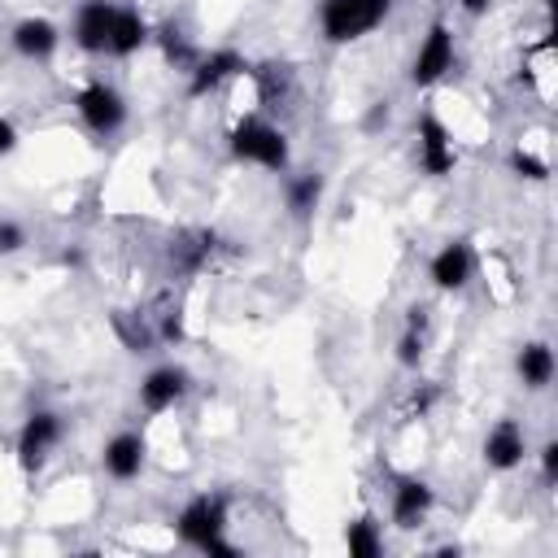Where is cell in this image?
<instances>
[{
  "label": "cell",
  "instance_id": "1",
  "mask_svg": "<svg viewBox=\"0 0 558 558\" xmlns=\"http://www.w3.org/2000/svg\"><path fill=\"white\" fill-rule=\"evenodd\" d=\"M174 532H179L183 545H192L201 554H222V558L235 554V545L227 541V501L222 497H209V493L192 497L174 514Z\"/></svg>",
  "mask_w": 558,
  "mask_h": 558
},
{
  "label": "cell",
  "instance_id": "2",
  "mask_svg": "<svg viewBox=\"0 0 558 558\" xmlns=\"http://www.w3.org/2000/svg\"><path fill=\"white\" fill-rule=\"evenodd\" d=\"M388 13H392V0H323L318 26H323L327 44H353V39L371 35L375 26H384Z\"/></svg>",
  "mask_w": 558,
  "mask_h": 558
},
{
  "label": "cell",
  "instance_id": "3",
  "mask_svg": "<svg viewBox=\"0 0 558 558\" xmlns=\"http://www.w3.org/2000/svg\"><path fill=\"white\" fill-rule=\"evenodd\" d=\"M231 157L262 170H288V140L266 118H240L231 126Z\"/></svg>",
  "mask_w": 558,
  "mask_h": 558
},
{
  "label": "cell",
  "instance_id": "4",
  "mask_svg": "<svg viewBox=\"0 0 558 558\" xmlns=\"http://www.w3.org/2000/svg\"><path fill=\"white\" fill-rule=\"evenodd\" d=\"M453 61H458L453 31L445 22H432L427 35H423V44H418V52H414V61H410V83L414 87H436L453 70Z\"/></svg>",
  "mask_w": 558,
  "mask_h": 558
},
{
  "label": "cell",
  "instance_id": "5",
  "mask_svg": "<svg viewBox=\"0 0 558 558\" xmlns=\"http://www.w3.org/2000/svg\"><path fill=\"white\" fill-rule=\"evenodd\" d=\"M74 109H78V118H83V126L92 131V135H113V131H122V122H126V100H122V92L118 87H109V83H87L78 96H74Z\"/></svg>",
  "mask_w": 558,
  "mask_h": 558
},
{
  "label": "cell",
  "instance_id": "6",
  "mask_svg": "<svg viewBox=\"0 0 558 558\" xmlns=\"http://www.w3.org/2000/svg\"><path fill=\"white\" fill-rule=\"evenodd\" d=\"M61 436H65L61 414L57 410H35L22 423V432H17V462H22V471H39L52 458V449L61 445Z\"/></svg>",
  "mask_w": 558,
  "mask_h": 558
},
{
  "label": "cell",
  "instance_id": "7",
  "mask_svg": "<svg viewBox=\"0 0 558 558\" xmlns=\"http://www.w3.org/2000/svg\"><path fill=\"white\" fill-rule=\"evenodd\" d=\"M418 166L432 179H440V174H449L458 166L453 135H449V126L436 113H418Z\"/></svg>",
  "mask_w": 558,
  "mask_h": 558
},
{
  "label": "cell",
  "instance_id": "8",
  "mask_svg": "<svg viewBox=\"0 0 558 558\" xmlns=\"http://www.w3.org/2000/svg\"><path fill=\"white\" fill-rule=\"evenodd\" d=\"M427 275H432V283H436L440 292H462V288L471 283V275H475V248H471L466 240L440 244V248L432 253V262H427Z\"/></svg>",
  "mask_w": 558,
  "mask_h": 558
},
{
  "label": "cell",
  "instance_id": "9",
  "mask_svg": "<svg viewBox=\"0 0 558 558\" xmlns=\"http://www.w3.org/2000/svg\"><path fill=\"white\" fill-rule=\"evenodd\" d=\"M113 17H118V4L113 0H83L74 9V44L83 52H109Z\"/></svg>",
  "mask_w": 558,
  "mask_h": 558
},
{
  "label": "cell",
  "instance_id": "10",
  "mask_svg": "<svg viewBox=\"0 0 558 558\" xmlns=\"http://www.w3.org/2000/svg\"><path fill=\"white\" fill-rule=\"evenodd\" d=\"M244 70H248V61H244L235 48H214L209 57H196V65L187 70V74H192L187 96H209V92H218L222 83L240 78Z\"/></svg>",
  "mask_w": 558,
  "mask_h": 558
},
{
  "label": "cell",
  "instance_id": "11",
  "mask_svg": "<svg viewBox=\"0 0 558 558\" xmlns=\"http://www.w3.org/2000/svg\"><path fill=\"white\" fill-rule=\"evenodd\" d=\"M187 392V371L183 366H153L144 379H140V405L148 414H166L183 401Z\"/></svg>",
  "mask_w": 558,
  "mask_h": 558
},
{
  "label": "cell",
  "instance_id": "12",
  "mask_svg": "<svg viewBox=\"0 0 558 558\" xmlns=\"http://www.w3.org/2000/svg\"><path fill=\"white\" fill-rule=\"evenodd\" d=\"M527 458V436L514 418H497L488 432H484V462L488 471H514L519 462Z\"/></svg>",
  "mask_w": 558,
  "mask_h": 558
},
{
  "label": "cell",
  "instance_id": "13",
  "mask_svg": "<svg viewBox=\"0 0 558 558\" xmlns=\"http://www.w3.org/2000/svg\"><path fill=\"white\" fill-rule=\"evenodd\" d=\"M144 436L140 432H118V436H109L105 440V449H100V466H105V475H113V480H135L140 471H144Z\"/></svg>",
  "mask_w": 558,
  "mask_h": 558
},
{
  "label": "cell",
  "instance_id": "14",
  "mask_svg": "<svg viewBox=\"0 0 558 558\" xmlns=\"http://www.w3.org/2000/svg\"><path fill=\"white\" fill-rule=\"evenodd\" d=\"M432 506H436V493H432L427 480H401L392 488V523L405 527V532L423 527V519L432 514Z\"/></svg>",
  "mask_w": 558,
  "mask_h": 558
},
{
  "label": "cell",
  "instance_id": "15",
  "mask_svg": "<svg viewBox=\"0 0 558 558\" xmlns=\"http://www.w3.org/2000/svg\"><path fill=\"white\" fill-rule=\"evenodd\" d=\"M9 44H13V52L26 57V61H48V57L57 52L61 35H57V26H52L48 17H22V22L13 26Z\"/></svg>",
  "mask_w": 558,
  "mask_h": 558
},
{
  "label": "cell",
  "instance_id": "16",
  "mask_svg": "<svg viewBox=\"0 0 558 558\" xmlns=\"http://www.w3.org/2000/svg\"><path fill=\"white\" fill-rule=\"evenodd\" d=\"M514 371L523 379V388H545L554 379V349L545 340H527L519 353H514Z\"/></svg>",
  "mask_w": 558,
  "mask_h": 558
},
{
  "label": "cell",
  "instance_id": "17",
  "mask_svg": "<svg viewBox=\"0 0 558 558\" xmlns=\"http://www.w3.org/2000/svg\"><path fill=\"white\" fill-rule=\"evenodd\" d=\"M248 74H253L257 100H262L266 109H279V100L292 96V65H283V61H266V65H257V70H248Z\"/></svg>",
  "mask_w": 558,
  "mask_h": 558
},
{
  "label": "cell",
  "instance_id": "18",
  "mask_svg": "<svg viewBox=\"0 0 558 558\" xmlns=\"http://www.w3.org/2000/svg\"><path fill=\"white\" fill-rule=\"evenodd\" d=\"M144 44H148V22H144V13H140V9H118L109 52H113V57H131V52H140Z\"/></svg>",
  "mask_w": 558,
  "mask_h": 558
},
{
  "label": "cell",
  "instance_id": "19",
  "mask_svg": "<svg viewBox=\"0 0 558 558\" xmlns=\"http://www.w3.org/2000/svg\"><path fill=\"white\" fill-rule=\"evenodd\" d=\"M344 549H349L353 558H379V554H384V532H379V523H375L371 514L353 519V523L344 527Z\"/></svg>",
  "mask_w": 558,
  "mask_h": 558
},
{
  "label": "cell",
  "instance_id": "20",
  "mask_svg": "<svg viewBox=\"0 0 558 558\" xmlns=\"http://www.w3.org/2000/svg\"><path fill=\"white\" fill-rule=\"evenodd\" d=\"M318 201H323V174H314V170H310V174H296V179L288 183V209H292V214H301V218H305Z\"/></svg>",
  "mask_w": 558,
  "mask_h": 558
},
{
  "label": "cell",
  "instance_id": "21",
  "mask_svg": "<svg viewBox=\"0 0 558 558\" xmlns=\"http://www.w3.org/2000/svg\"><path fill=\"white\" fill-rule=\"evenodd\" d=\"M161 52H166V61H170L174 70H192V65H196V52L187 48V39H183L174 26L161 31Z\"/></svg>",
  "mask_w": 558,
  "mask_h": 558
},
{
  "label": "cell",
  "instance_id": "22",
  "mask_svg": "<svg viewBox=\"0 0 558 558\" xmlns=\"http://www.w3.org/2000/svg\"><path fill=\"white\" fill-rule=\"evenodd\" d=\"M510 170H514L519 179H532V183H541V179L549 174V166H545L541 157H532L527 148H514V153H510Z\"/></svg>",
  "mask_w": 558,
  "mask_h": 558
},
{
  "label": "cell",
  "instance_id": "23",
  "mask_svg": "<svg viewBox=\"0 0 558 558\" xmlns=\"http://www.w3.org/2000/svg\"><path fill=\"white\" fill-rule=\"evenodd\" d=\"M397 362H401V366H418V362H423V331H418V323H410V331L401 336Z\"/></svg>",
  "mask_w": 558,
  "mask_h": 558
},
{
  "label": "cell",
  "instance_id": "24",
  "mask_svg": "<svg viewBox=\"0 0 558 558\" xmlns=\"http://www.w3.org/2000/svg\"><path fill=\"white\" fill-rule=\"evenodd\" d=\"M22 244H26V231H22V222H13V218H0V257L17 253Z\"/></svg>",
  "mask_w": 558,
  "mask_h": 558
},
{
  "label": "cell",
  "instance_id": "25",
  "mask_svg": "<svg viewBox=\"0 0 558 558\" xmlns=\"http://www.w3.org/2000/svg\"><path fill=\"white\" fill-rule=\"evenodd\" d=\"M541 475H545V484L558 480V440H545L541 445Z\"/></svg>",
  "mask_w": 558,
  "mask_h": 558
},
{
  "label": "cell",
  "instance_id": "26",
  "mask_svg": "<svg viewBox=\"0 0 558 558\" xmlns=\"http://www.w3.org/2000/svg\"><path fill=\"white\" fill-rule=\"evenodd\" d=\"M17 148V126L9 118H0V157H9Z\"/></svg>",
  "mask_w": 558,
  "mask_h": 558
},
{
  "label": "cell",
  "instance_id": "27",
  "mask_svg": "<svg viewBox=\"0 0 558 558\" xmlns=\"http://www.w3.org/2000/svg\"><path fill=\"white\" fill-rule=\"evenodd\" d=\"M458 9H462V13H471V17H480V13H488V9H493V0H458Z\"/></svg>",
  "mask_w": 558,
  "mask_h": 558
}]
</instances>
